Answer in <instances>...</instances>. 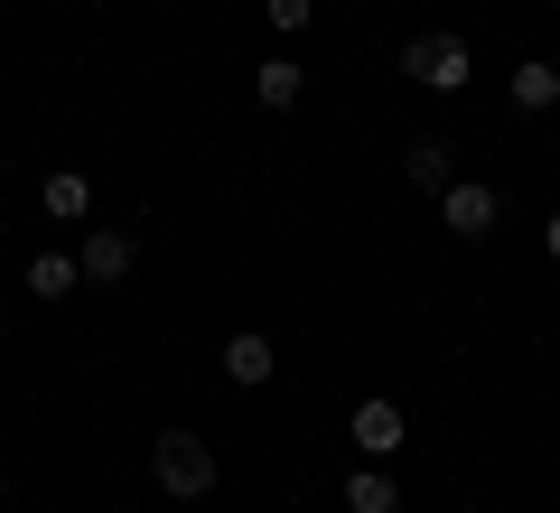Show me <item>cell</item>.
<instances>
[{"mask_svg":"<svg viewBox=\"0 0 560 513\" xmlns=\"http://www.w3.org/2000/svg\"><path fill=\"white\" fill-rule=\"evenodd\" d=\"M150 476H160V494H178V504H206L215 494V448H206L197 430H160L150 439Z\"/></svg>","mask_w":560,"mask_h":513,"instance_id":"cell-1","label":"cell"},{"mask_svg":"<svg viewBox=\"0 0 560 513\" xmlns=\"http://www.w3.org/2000/svg\"><path fill=\"white\" fill-rule=\"evenodd\" d=\"M401 75L430 84V94H467V84H477V57H467L458 28H420V38L401 47Z\"/></svg>","mask_w":560,"mask_h":513,"instance_id":"cell-2","label":"cell"},{"mask_svg":"<svg viewBox=\"0 0 560 513\" xmlns=\"http://www.w3.org/2000/svg\"><path fill=\"white\" fill-rule=\"evenodd\" d=\"M495 215H504V197H495L486 178H448V187H440V224H448L458 243H486V234H495Z\"/></svg>","mask_w":560,"mask_h":513,"instance_id":"cell-3","label":"cell"},{"mask_svg":"<svg viewBox=\"0 0 560 513\" xmlns=\"http://www.w3.org/2000/svg\"><path fill=\"white\" fill-rule=\"evenodd\" d=\"M346 439H355V457H393L401 439H411V420H401V401L364 393V401H355V420H346Z\"/></svg>","mask_w":560,"mask_h":513,"instance_id":"cell-4","label":"cell"},{"mask_svg":"<svg viewBox=\"0 0 560 513\" xmlns=\"http://www.w3.org/2000/svg\"><path fill=\"white\" fill-rule=\"evenodd\" d=\"M280 374V346L261 327H243V336H224V383H234V393H261V383Z\"/></svg>","mask_w":560,"mask_h":513,"instance_id":"cell-5","label":"cell"},{"mask_svg":"<svg viewBox=\"0 0 560 513\" xmlns=\"http://www.w3.org/2000/svg\"><path fill=\"white\" fill-rule=\"evenodd\" d=\"M84 280H94V290H113V280H131V261H140V243L121 234V224H94V234H84Z\"/></svg>","mask_w":560,"mask_h":513,"instance_id":"cell-6","label":"cell"},{"mask_svg":"<svg viewBox=\"0 0 560 513\" xmlns=\"http://www.w3.org/2000/svg\"><path fill=\"white\" fill-rule=\"evenodd\" d=\"M401 178H411V187H430V197H440V187L458 178V140H440V131H420L411 150H401Z\"/></svg>","mask_w":560,"mask_h":513,"instance_id":"cell-7","label":"cell"},{"mask_svg":"<svg viewBox=\"0 0 560 513\" xmlns=\"http://www.w3.org/2000/svg\"><path fill=\"white\" fill-rule=\"evenodd\" d=\"M300 94H308V66L300 57H261L253 66V103H261V113H290Z\"/></svg>","mask_w":560,"mask_h":513,"instance_id":"cell-8","label":"cell"},{"mask_svg":"<svg viewBox=\"0 0 560 513\" xmlns=\"http://www.w3.org/2000/svg\"><path fill=\"white\" fill-rule=\"evenodd\" d=\"M75 290H84V261L75 253H28V299L57 308V299H75Z\"/></svg>","mask_w":560,"mask_h":513,"instance_id":"cell-9","label":"cell"},{"mask_svg":"<svg viewBox=\"0 0 560 513\" xmlns=\"http://www.w3.org/2000/svg\"><path fill=\"white\" fill-rule=\"evenodd\" d=\"M346 513H401V486L364 457V467H346Z\"/></svg>","mask_w":560,"mask_h":513,"instance_id":"cell-10","label":"cell"},{"mask_svg":"<svg viewBox=\"0 0 560 513\" xmlns=\"http://www.w3.org/2000/svg\"><path fill=\"white\" fill-rule=\"evenodd\" d=\"M38 206H47V215H57V224H84V215H94V187H84L75 168H57V178L38 187Z\"/></svg>","mask_w":560,"mask_h":513,"instance_id":"cell-11","label":"cell"},{"mask_svg":"<svg viewBox=\"0 0 560 513\" xmlns=\"http://www.w3.org/2000/svg\"><path fill=\"white\" fill-rule=\"evenodd\" d=\"M514 103H523V113H551V103H560V66L523 57V66H514Z\"/></svg>","mask_w":560,"mask_h":513,"instance_id":"cell-12","label":"cell"},{"mask_svg":"<svg viewBox=\"0 0 560 513\" xmlns=\"http://www.w3.org/2000/svg\"><path fill=\"white\" fill-rule=\"evenodd\" d=\"M261 20H271V28H280V38H300V28H308V20H318V0H261Z\"/></svg>","mask_w":560,"mask_h":513,"instance_id":"cell-13","label":"cell"},{"mask_svg":"<svg viewBox=\"0 0 560 513\" xmlns=\"http://www.w3.org/2000/svg\"><path fill=\"white\" fill-rule=\"evenodd\" d=\"M541 253L560 261V206H551V215H541Z\"/></svg>","mask_w":560,"mask_h":513,"instance_id":"cell-14","label":"cell"},{"mask_svg":"<svg viewBox=\"0 0 560 513\" xmlns=\"http://www.w3.org/2000/svg\"><path fill=\"white\" fill-rule=\"evenodd\" d=\"M0 504H10V476H0Z\"/></svg>","mask_w":560,"mask_h":513,"instance_id":"cell-15","label":"cell"},{"mask_svg":"<svg viewBox=\"0 0 560 513\" xmlns=\"http://www.w3.org/2000/svg\"><path fill=\"white\" fill-rule=\"evenodd\" d=\"M0 336H10V317H0Z\"/></svg>","mask_w":560,"mask_h":513,"instance_id":"cell-16","label":"cell"},{"mask_svg":"<svg viewBox=\"0 0 560 513\" xmlns=\"http://www.w3.org/2000/svg\"><path fill=\"white\" fill-rule=\"evenodd\" d=\"M551 159H560V150H551Z\"/></svg>","mask_w":560,"mask_h":513,"instance_id":"cell-17","label":"cell"}]
</instances>
